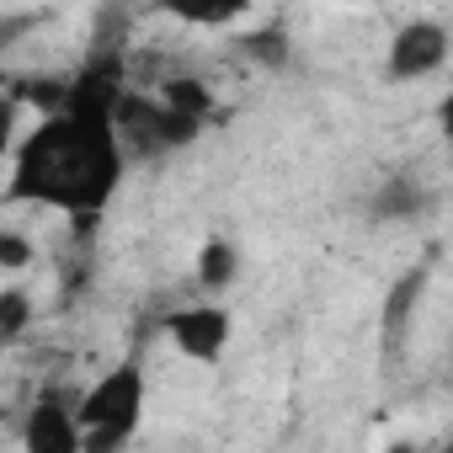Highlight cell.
<instances>
[{
	"label": "cell",
	"instance_id": "cell-5",
	"mask_svg": "<svg viewBox=\"0 0 453 453\" xmlns=\"http://www.w3.org/2000/svg\"><path fill=\"white\" fill-rule=\"evenodd\" d=\"M22 453H86L75 426V400H65L59 389H43L22 416Z\"/></svg>",
	"mask_w": 453,
	"mask_h": 453
},
{
	"label": "cell",
	"instance_id": "cell-11",
	"mask_svg": "<svg viewBox=\"0 0 453 453\" xmlns=\"http://www.w3.org/2000/svg\"><path fill=\"white\" fill-rule=\"evenodd\" d=\"M33 241L27 235H17V230H0V267H6V273H27L33 267Z\"/></svg>",
	"mask_w": 453,
	"mask_h": 453
},
{
	"label": "cell",
	"instance_id": "cell-12",
	"mask_svg": "<svg viewBox=\"0 0 453 453\" xmlns=\"http://www.w3.org/2000/svg\"><path fill=\"white\" fill-rule=\"evenodd\" d=\"M241 49H246L251 59H267V65H283V54H288V38H278V33H262V38H241Z\"/></svg>",
	"mask_w": 453,
	"mask_h": 453
},
{
	"label": "cell",
	"instance_id": "cell-1",
	"mask_svg": "<svg viewBox=\"0 0 453 453\" xmlns=\"http://www.w3.org/2000/svg\"><path fill=\"white\" fill-rule=\"evenodd\" d=\"M118 181H123V150L112 134V107L54 91L43 102V118L12 150L6 203H33L91 224L112 203Z\"/></svg>",
	"mask_w": 453,
	"mask_h": 453
},
{
	"label": "cell",
	"instance_id": "cell-13",
	"mask_svg": "<svg viewBox=\"0 0 453 453\" xmlns=\"http://www.w3.org/2000/svg\"><path fill=\"white\" fill-rule=\"evenodd\" d=\"M400 453H416V448H400Z\"/></svg>",
	"mask_w": 453,
	"mask_h": 453
},
{
	"label": "cell",
	"instance_id": "cell-10",
	"mask_svg": "<svg viewBox=\"0 0 453 453\" xmlns=\"http://www.w3.org/2000/svg\"><path fill=\"white\" fill-rule=\"evenodd\" d=\"M17 139H22V96L17 91H0V165L12 160Z\"/></svg>",
	"mask_w": 453,
	"mask_h": 453
},
{
	"label": "cell",
	"instance_id": "cell-6",
	"mask_svg": "<svg viewBox=\"0 0 453 453\" xmlns=\"http://www.w3.org/2000/svg\"><path fill=\"white\" fill-rule=\"evenodd\" d=\"M241 278V251L230 246V241H203V251H197V288L203 294H224Z\"/></svg>",
	"mask_w": 453,
	"mask_h": 453
},
{
	"label": "cell",
	"instance_id": "cell-9",
	"mask_svg": "<svg viewBox=\"0 0 453 453\" xmlns=\"http://www.w3.org/2000/svg\"><path fill=\"white\" fill-rule=\"evenodd\" d=\"M33 326V299L27 288H0V342H12Z\"/></svg>",
	"mask_w": 453,
	"mask_h": 453
},
{
	"label": "cell",
	"instance_id": "cell-4",
	"mask_svg": "<svg viewBox=\"0 0 453 453\" xmlns=\"http://www.w3.org/2000/svg\"><path fill=\"white\" fill-rule=\"evenodd\" d=\"M448 65V27L432 17H411L395 38H389V81H426Z\"/></svg>",
	"mask_w": 453,
	"mask_h": 453
},
{
	"label": "cell",
	"instance_id": "cell-8",
	"mask_svg": "<svg viewBox=\"0 0 453 453\" xmlns=\"http://www.w3.org/2000/svg\"><path fill=\"white\" fill-rule=\"evenodd\" d=\"M421 288H426V267H411V273H405V278L389 288V304H384V336H389V342L405 331V315L416 310Z\"/></svg>",
	"mask_w": 453,
	"mask_h": 453
},
{
	"label": "cell",
	"instance_id": "cell-2",
	"mask_svg": "<svg viewBox=\"0 0 453 453\" xmlns=\"http://www.w3.org/2000/svg\"><path fill=\"white\" fill-rule=\"evenodd\" d=\"M139 421H144V363H139V352H128L75 400L81 448L86 453H123L134 442Z\"/></svg>",
	"mask_w": 453,
	"mask_h": 453
},
{
	"label": "cell",
	"instance_id": "cell-7",
	"mask_svg": "<svg viewBox=\"0 0 453 453\" xmlns=\"http://www.w3.org/2000/svg\"><path fill=\"white\" fill-rule=\"evenodd\" d=\"M421 208H426V192H421V181H416V176H405V171H400V176H389V181L373 192V203H368V213H373V219H416Z\"/></svg>",
	"mask_w": 453,
	"mask_h": 453
},
{
	"label": "cell",
	"instance_id": "cell-3",
	"mask_svg": "<svg viewBox=\"0 0 453 453\" xmlns=\"http://www.w3.org/2000/svg\"><path fill=\"white\" fill-rule=\"evenodd\" d=\"M160 336H165L187 363L213 368L224 352H230V310L213 304V299L176 304V310H165V315H160Z\"/></svg>",
	"mask_w": 453,
	"mask_h": 453
}]
</instances>
